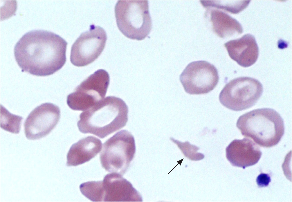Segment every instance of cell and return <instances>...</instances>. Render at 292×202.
<instances>
[{"label":"cell","mask_w":292,"mask_h":202,"mask_svg":"<svg viewBox=\"0 0 292 202\" xmlns=\"http://www.w3.org/2000/svg\"><path fill=\"white\" fill-rule=\"evenodd\" d=\"M67 45L64 39L51 31L33 30L16 44L15 58L22 71L37 76L49 75L65 63Z\"/></svg>","instance_id":"obj_1"},{"label":"cell","mask_w":292,"mask_h":202,"mask_svg":"<svg viewBox=\"0 0 292 202\" xmlns=\"http://www.w3.org/2000/svg\"><path fill=\"white\" fill-rule=\"evenodd\" d=\"M128 107L122 99L108 96L80 115V131L101 138L121 129L128 120Z\"/></svg>","instance_id":"obj_2"},{"label":"cell","mask_w":292,"mask_h":202,"mask_svg":"<svg viewBox=\"0 0 292 202\" xmlns=\"http://www.w3.org/2000/svg\"><path fill=\"white\" fill-rule=\"evenodd\" d=\"M236 125L243 135L252 138L264 147L277 145L284 133L282 118L271 108L259 109L247 112L239 117Z\"/></svg>","instance_id":"obj_3"},{"label":"cell","mask_w":292,"mask_h":202,"mask_svg":"<svg viewBox=\"0 0 292 202\" xmlns=\"http://www.w3.org/2000/svg\"><path fill=\"white\" fill-rule=\"evenodd\" d=\"M115 12L118 28L127 37L141 40L149 33L152 21L148 1H118Z\"/></svg>","instance_id":"obj_4"},{"label":"cell","mask_w":292,"mask_h":202,"mask_svg":"<svg viewBox=\"0 0 292 202\" xmlns=\"http://www.w3.org/2000/svg\"><path fill=\"white\" fill-rule=\"evenodd\" d=\"M136 151L134 136L123 130L108 139L100 154L102 167L107 171L122 176L126 172Z\"/></svg>","instance_id":"obj_5"},{"label":"cell","mask_w":292,"mask_h":202,"mask_svg":"<svg viewBox=\"0 0 292 202\" xmlns=\"http://www.w3.org/2000/svg\"><path fill=\"white\" fill-rule=\"evenodd\" d=\"M263 92L262 85L257 80L240 77L230 80L225 85L219 99L221 104L227 108L240 111L254 105Z\"/></svg>","instance_id":"obj_6"},{"label":"cell","mask_w":292,"mask_h":202,"mask_svg":"<svg viewBox=\"0 0 292 202\" xmlns=\"http://www.w3.org/2000/svg\"><path fill=\"white\" fill-rule=\"evenodd\" d=\"M109 81L108 72L104 69L98 70L67 96V105L74 110L84 111L89 109L104 98Z\"/></svg>","instance_id":"obj_7"},{"label":"cell","mask_w":292,"mask_h":202,"mask_svg":"<svg viewBox=\"0 0 292 202\" xmlns=\"http://www.w3.org/2000/svg\"><path fill=\"white\" fill-rule=\"evenodd\" d=\"M107 35L104 29L91 24L89 30L82 33L71 47L70 59L75 66L82 67L93 62L105 46Z\"/></svg>","instance_id":"obj_8"},{"label":"cell","mask_w":292,"mask_h":202,"mask_svg":"<svg viewBox=\"0 0 292 202\" xmlns=\"http://www.w3.org/2000/svg\"><path fill=\"white\" fill-rule=\"evenodd\" d=\"M186 92L190 94H206L217 85L219 77L214 65L203 60L189 64L180 76Z\"/></svg>","instance_id":"obj_9"},{"label":"cell","mask_w":292,"mask_h":202,"mask_svg":"<svg viewBox=\"0 0 292 202\" xmlns=\"http://www.w3.org/2000/svg\"><path fill=\"white\" fill-rule=\"evenodd\" d=\"M60 113L59 107L53 103H45L37 107L30 113L24 123L26 138L34 140L47 136L58 123Z\"/></svg>","instance_id":"obj_10"},{"label":"cell","mask_w":292,"mask_h":202,"mask_svg":"<svg viewBox=\"0 0 292 202\" xmlns=\"http://www.w3.org/2000/svg\"><path fill=\"white\" fill-rule=\"evenodd\" d=\"M102 201L141 202L140 193L122 175L116 173L107 174L101 181Z\"/></svg>","instance_id":"obj_11"},{"label":"cell","mask_w":292,"mask_h":202,"mask_svg":"<svg viewBox=\"0 0 292 202\" xmlns=\"http://www.w3.org/2000/svg\"><path fill=\"white\" fill-rule=\"evenodd\" d=\"M226 151V158L232 166L244 169L256 164L262 155L259 147L246 138L234 140Z\"/></svg>","instance_id":"obj_12"},{"label":"cell","mask_w":292,"mask_h":202,"mask_svg":"<svg viewBox=\"0 0 292 202\" xmlns=\"http://www.w3.org/2000/svg\"><path fill=\"white\" fill-rule=\"evenodd\" d=\"M224 46L230 57L242 67L252 66L258 58V47L254 37L250 34L228 41Z\"/></svg>","instance_id":"obj_13"},{"label":"cell","mask_w":292,"mask_h":202,"mask_svg":"<svg viewBox=\"0 0 292 202\" xmlns=\"http://www.w3.org/2000/svg\"><path fill=\"white\" fill-rule=\"evenodd\" d=\"M102 145L101 140L93 136L81 139L70 148L67 155L66 165L76 166L89 161L99 153Z\"/></svg>","instance_id":"obj_14"},{"label":"cell","mask_w":292,"mask_h":202,"mask_svg":"<svg viewBox=\"0 0 292 202\" xmlns=\"http://www.w3.org/2000/svg\"><path fill=\"white\" fill-rule=\"evenodd\" d=\"M210 15L213 30L219 37H229L243 33L241 24L226 13L219 10H212Z\"/></svg>","instance_id":"obj_15"},{"label":"cell","mask_w":292,"mask_h":202,"mask_svg":"<svg viewBox=\"0 0 292 202\" xmlns=\"http://www.w3.org/2000/svg\"><path fill=\"white\" fill-rule=\"evenodd\" d=\"M0 127L9 132L18 134L20 131L23 118L10 113L1 105Z\"/></svg>","instance_id":"obj_16"},{"label":"cell","mask_w":292,"mask_h":202,"mask_svg":"<svg viewBox=\"0 0 292 202\" xmlns=\"http://www.w3.org/2000/svg\"><path fill=\"white\" fill-rule=\"evenodd\" d=\"M171 140L177 144L185 156L190 159L198 160H201L204 158L203 154L197 152L199 148L190 144L188 142L182 143L172 138Z\"/></svg>","instance_id":"obj_17"},{"label":"cell","mask_w":292,"mask_h":202,"mask_svg":"<svg viewBox=\"0 0 292 202\" xmlns=\"http://www.w3.org/2000/svg\"><path fill=\"white\" fill-rule=\"evenodd\" d=\"M271 181L270 176L268 174L262 173L258 176L256 182L259 187H265L268 186Z\"/></svg>","instance_id":"obj_18"}]
</instances>
